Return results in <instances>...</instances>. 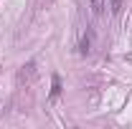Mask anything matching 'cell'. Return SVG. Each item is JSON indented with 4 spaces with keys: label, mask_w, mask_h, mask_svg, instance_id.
I'll return each instance as SVG.
<instances>
[{
    "label": "cell",
    "mask_w": 132,
    "mask_h": 129,
    "mask_svg": "<svg viewBox=\"0 0 132 129\" xmlns=\"http://www.w3.org/2000/svg\"><path fill=\"white\" fill-rule=\"evenodd\" d=\"M79 51H81V56H89V53H92V31H86L81 35V46H79Z\"/></svg>",
    "instance_id": "obj_1"
},
{
    "label": "cell",
    "mask_w": 132,
    "mask_h": 129,
    "mask_svg": "<svg viewBox=\"0 0 132 129\" xmlns=\"http://www.w3.org/2000/svg\"><path fill=\"white\" fill-rule=\"evenodd\" d=\"M59 94H61V76L53 73V76H51V99H56Z\"/></svg>",
    "instance_id": "obj_2"
},
{
    "label": "cell",
    "mask_w": 132,
    "mask_h": 129,
    "mask_svg": "<svg viewBox=\"0 0 132 129\" xmlns=\"http://www.w3.org/2000/svg\"><path fill=\"white\" fill-rule=\"evenodd\" d=\"M89 8H92L94 15H102L104 13V0H89Z\"/></svg>",
    "instance_id": "obj_3"
},
{
    "label": "cell",
    "mask_w": 132,
    "mask_h": 129,
    "mask_svg": "<svg viewBox=\"0 0 132 129\" xmlns=\"http://www.w3.org/2000/svg\"><path fill=\"white\" fill-rule=\"evenodd\" d=\"M109 8H112L114 15H119V13H122V0H109Z\"/></svg>",
    "instance_id": "obj_4"
}]
</instances>
